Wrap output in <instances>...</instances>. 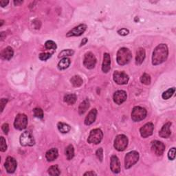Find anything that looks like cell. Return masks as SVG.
Instances as JSON below:
<instances>
[{
    "label": "cell",
    "instance_id": "6da1fadb",
    "mask_svg": "<svg viewBox=\"0 0 176 176\" xmlns=\"http://www.w3.org/2000/svg\"><path fill=\"white\" fill-rule=\"evenodd\" d=\"M169 50L166 44H160L154 50L152 56V64L154 65H160L165 62L168 57Z\"/></svg>",
    "mask_w": 176,
    "mask_h": 176
},
{
    "label": "cell",
    "instance_id": "7a4b0ae2",
    "mask_svg": "<svg viewBox=\"0 0 176 176\" xmlns=\"http://www.w3.org/2000/svg\"><path fill=\"white\" fill-rule=\"evenodd\" d=\"M132 59V55L130 50L126 48H122L118 50L116 56V60L121 65H125L130 62Z\"/></svg>",
    "mask_w": 176,
    "mask_h": 176
},
{
    "label": "cell",
    "instance_id": "3957f363",
    "mask_svg": "<svg viewBox=\"0 0 176 176\" xmlns=\"http://www.w3.org/2000/svg\"><path fill=\"white\" fill-rule=\"evenodd\" d=\"M139 159V153L136 151H132L129 152L125 158V169H130L134 166L138 161Z\"/></svg>",
    "mask_w": 176,
    "mask_h": 176
},
{
    "label": "cell",
    "instance_id": "277c9868",
    "mask_svg": "<svg viewBox=\"0 0 176 176\" xmlns=\"http://www.w3.org/2000/svg\"><path fill=\"white\" fill-rule=\"evenodd\" d=\"M147 116V110L142 107L136 106L132 110L131 119L134 122H139L144 120Z\"/></svg>",
    "mask_w": 176,
    "mask_h": 176
},
{
    "label": "cell",
    "instance_id": "5b68a950",
    "mask_svg": "<svg viewBox=\"0 0 176 176\" xmlns=\"http://www.w3.org/2000/svg\"><path fill=\"white\" fill-rule=\"evenodd\" d=\"M128 145V139L126 136L125 135H118L116 136L114 140V146L115 149L118 152H122L127 148Z\"/></svg>",
    "mask_w": 176,
    "mask_h": 176
},
{
    "label": "cell",
    "instance_id": "8992f818",
    "mask_svg": "<svg viewBox=\"0 0 176 176\" xmlns=\"http://www.w3.org/2000/svg\"><path fill=\"white\" fill-rule=\"evenodd\" d=\"M103 131L99 129H95L91 131L90 136L88 137L87 142L90 144H99L103 139Z\"/></svg>",
    "mask_w": 176,
    "mask_h": 176
},
{
    "label": "cell",
    "instance_id": "52a82bcc",
    "mask_svg": "<svg viewBox=\"0 0 176 176\" xmlns=\"http://www.w3.org/2000/svg\"><path fill=\"white\" fill-rule=\"evenodd\" d=\"M28 125L27 116L24 114H20L15 118L14 127L18 130H23L26 129Z\"/></svg>",
    "mask_w": 176,
    "mask_h": 176
},
{
    "label": "cell",
    "instance_id": "ba28073f",
    "mask_svg": "<svg viewBox=\"0 0 176 176\" xmlns=\"http://www.w3.org/2000/svg\"><path fill=\"white\" fill-rule=\"evenodd\" d=\"M20 141L21 145L24 147L33 146L35 144V141H34L33 135L29 131H24L21 135Z\"/></svg>",
    "mask_w": 176,
    "mask_h": 176
},
{
    "label": "cell",
    "instance_id": "9c48e42d",
    "mask_svg": "<svg viewBox=\"0 0 176 176\" xmlns=\"http://www.w3.org/2000/svg\"><path fill=\"white\" fill-rule=\"evenodd\" d=\"M96 64V56H94V55L92 52H87L86 55H85L84 57V61H83V64L84 66L87 69H93L95 67Z\"/></svg>",
    "mask_w": 176,
    "mask_h": 176
},
{
    "label": "cell",
    "instance_id": "30bf717a",
    "mask_svg": "<svg viewBox=\"0 0 176 176\" xmlns=\"http://www.w3.org/2000/svg\"><path fill=\"white\" fill-rule=\"evenodd\" d=\"M113 78L115 83L118 85H125L128 83L129 77L124 72L116 71L113 74Z\"/></svg>",
    "mask_w": 176,
    "mask_h": 176
},
{
    "label": "cell",
    "instance_id": "8fae6325",
    "mask_svg": "<svg viewBox=\"0 0 176 176\" xmlns=\"http://www.w3.org/2000/svg\"><path fill=\"white\" fill-rule=\"evenodd\" d=\"M17 166V163L16 160L12 157L9 156L6 160L4 166L6 168V170L9 174H12L16 170Z\"/></svg>",
    "mask_w": 176,
    "mask_h": 176
},
{
    "label": "cell",
    "instance_id": "7c38bea8",
    "mask_svg": "<svg viewBox=\"0 0 176 176\" xmlns=\"http://www.w3.org/2000/svg\"><path fill=\"white\" fill-rule=\"evenodd\" d=\"M87 26L86 24H80L78 26L74 28L73 29H72L70 31L66 34V36L68 37H78L81 36V34L84 33L85 31L86 30Z\"/></svg>",
    "mask_w": 176,
    "mask_h": 176
},
{
    "label": "cell",
    "instance_id": "4fadbf2b",
    "mask_svg": "<svg viewBox=\"0 0 176 176\" xmlns=\"http://www.w3.org/2000/svg\"><path fill=\"white\" fill-rule=\"evenodd\" d=\"M152 150L156 156H162L165 150V145L162 142L155 140L152 144Z\"/></svg>",
    "mask_w": 176,
    "mask_h": 176
},
{
    "label": "cell",
    "instance_id": "5bb4252c",
    "mask_svg": "<svg viewBox=\"0 0 176 176\" xmlns=\"http://www.w3.org/2000/svg\"><path fill=\"white\" fill-rule=\"evenodd\" d=\"M153 125L152 122H148V123L145 124L143 127H141L140 130L141 136L145 138L152 136L153 132Z\"/></svg>",
    "mask_w": 176,
    "mask_h": 176
},
{
    "label": "cell",
    "instance_id": "9a60e30c",
    "mask_svg": "<svg viewBox=\"0 0 176 176\" xmlns=\"http://www.w3.org/2000/svg\"><path fill=\"white\" fill-rule=\"evenodd\" d=\"M127 93L123 90H118L114 94V101L117 105H121L127 100Z\"/></svg>",
    "mask_w": 176,
    "mask_h": 176
},
{
    "label": "cell",
    "instance_id": "2e32d148",
    "mask_svg": "<svg viewBox=\"0 0 176 176\" xmlns=\"http://www.w3.org/2000/svg\"><path fill=\"white\" fill-rule=\"evenodd\" d=\"M110 169L114 174H118L121 171V163L120 160L116 156H112L110 163Z\"/></svg>",
    "mask_w": 176,
    "mask_h": 176
},
{
    "label": "cell",
    "instance_id": "e0dca14e",
    "mask_svg": "<svg viewBox=\"0 0 176 176\" xmlns=\"http://www.w3.org/2000/svg\"><path fill=\"white\" fill-rule=\"evenodd\" d=\"M111 68V58L108 53H105L103 56L102 70L104 73H108Z\"/></svg>",
    "mask_w": 176,
    "mask_h": 176
},
{
    "label": "cell",
    "instance_id": "ac0fdd59",
    "mask_svg": "<svg viewBox=\"0 0 176 176\" xmlns=\"http://www.w3.org/2000/svg\"><path fill=\"white\" fill-rule=\"evenodd\" d=\"M171 122H167L162 127L159 132V136L163 138H167L171 136Z\"/></svg>",
    "mask_w": 176,
    "mask_h": 176
},
{
    "label": "cell",
    "instance_id": "d6986e66",
    "mask_svg": "<svg viewBox=\"0 0 176 176\" xmlns=\"http://www.w3.org/2000/svg\"><path fill=\"white\" fill-rule=\"evenodd\" d=\"M97 116V110L96 109H93L89 112V114L86 116L85 119V124L86 125H92L93 122L96 121Z\"/></svg>",
    "mask_w": 176,
    "mask_h": 176
},
{
    "label": "cell",
    "instance_id": "ffe728a7",
    "mask_svg": "<svg viewBox=\"0 0 176 176\" xmlns=\"http://www.w3.org/2000/svg\"><path fill=\"white\" fill-rule=\"evenodd\" d=\"M13 55H14V52L11 47H7V48L2 50V51L1 52L2 58L3 59H4V60H7V61L11 60V59L12 58V56H13Z\"/></svg>",
    "mask_w": 176,
    "mask_h": 176
},
{
    "label": "cell",
    "instance_id": "44dd1931",
    "mask_svg": "<svg viewBox=\"0 0 176 176\" xmlns=\"http://www.w3.org/2000/svg\"><path fill=\"white\" fill-rule=\"evenodd\" d=\"M59 153L58 150L56 148H52L48 150L46 153V158L48 162L54 161L55 160L58 158Z\"/></svg>",
    "mask_w": 176,
    "mask_h": 176
},
{
    "label": "cell",
    "instance_id": "7402d4cb",
    "mask_svg": "<svg viewBox=\"0 0 176 176\" xmlns=\"http://www.w3.org/2000/svg\"><path fill=\"white\" fill-rule=\"evenodd\" d=\"M145 58V50L143 48H139L136 52V63L137 65H140L143 64V61Z\"/></svg>",
    "mask_w": 176,
    "mask_h": 176
},
{
    "label": "cell",
    "instance_id": "603a6c76",
    "mask_svg": "<svg viewBox=\"0 0 176 176\" xmlns=\"http://www.w3.org/2000/svg\"><path fill=\"white\" fill-rule=\"evenodd\" d=\"M90 108V101L88 99L84 100L81 103L79 107H78V114L80 115H83L87 112L88 108Z\"/></svg>",
    "mask_w": 176,
    "mask_h": 176
},
{
    "label": "cell",
    "instance_id": "cb8c5ba5",
    "mask_svg": "<svg viewBox=\"0 0 176 176\" xmlns=\"http://www.w3.org/2000/svg\"><path fill=\"white\" fill-rule=\"evenodd\" d=\"M70 65V60L67 57L63 58L61 60L59 61L58 64V68L60 70H64L67 69Z\"/></svg>",
    "mask_w": 176,
    "mask_h": 176
},
{
    "label": "cell",
    "instance_id": "d4e9b609",
    "mask_svg": "<svg viewBox=\"0 0 176 176\" xmlns=\"http://www.w3.org/2000/svg\"><path fill=\"white\" fill-rule=\"evenodd\" d=\"M64 101L68 105H74L77 101V96L74 94H68L64 96Z\"/></svg>",
    "mask_w": 176,
    "mask_h": 176
},
{
    "label": "cell",
    "instance_id": "484cf974",
    "mask_svg": "<svg viewBox=\"0 0 176 176\" xmlns=\"http://www.w3.org/2000/svg\"><path fill=\"white\" fill-rule=\"evenodd\" d=\"M65 153L66 158H67L68 160H70L74 158V149L73 146H72V144H70V145H68L67 147H66Z\"/></svg>",
    "mask_w": 176,
    "mask_h": 176
},
{
    "label": "cell",
    "instance_id": "4316f807",
    "mask_svg": "<svg viewBox=\"0 0 176 176\" xmlns=\"http://www.w3.org/2000/svg\"><path fill=\"white\" fill-rule=\"evenodd\" d=\"M57 127L59 131L61 132L63 134H66L68 133L69 131H70L71 127L69 125L64 123V122H59L57 125Z\"/></svg>",
    "mask_w": 176,
    "mask_h": 176
},
{
    "label": "cell",
    "instance_id": "83f0119b",
    "mask_svg": "<svg viewBox=\"0 0 176 176\" xmlns=\"http://www.w3.org/2000/svg\"><path fill=\"white\" fill-rule=\"evenodd\" d=\"M70 81H71L72 84L73 85L74 87H77L81 86L83 83V79L79 76H74L73 77H72Z\"/></svg>",
    "mask_w": 176,
    "mask_h": 176
},
{
    "label": "cell",
    "instance_id": "f1b7e54d",
    "mask_svg": "<svg viewBox=\"0 0 176 176\" xmlns=\"http://www.w3.org/2000/svg\"><path fill=\"white\" fill-rule=\"evenodd\" d=\"M175 87H172V88H170V89H169L168 90H166V92H165L162 94V99L165 100H167L169 99H170L171 97L174 95V94L175 93Z\"/></svg>",
    "mask_w": 176,
    "mask_h": 176
},
{
    "label": "cell",
    "instance_id": "f546056e",
    "mask_svg": "<svg viewBox=\"0 0 176 176\" xmlns=\"http://www.w3.org/2000/svg\"><path fill=\"white\" fill-rule=\"evenodd\" d=\"M48 174L50 175H60V171H59V166L57 165L52 166L48 169Z\"/></svg>",
    "mask_w": 176,
    "mask_h": 176
},
{
    "label": "cell",
    "instance_id": "4dcf8cb0",
    "mask_svg": "<svg viewBox=\"0 0 176 176\" xmlns=\"http://www.w3.org/2000/svg\"><path fill=\"white\" fill-rule=\"evenodd\" d=\"M140 81L141 83L146 85V86H149L151 83V77L148 74L144 73L142 77H140Z\"/></svg>",
    "mask_w": 176,
    "mask_h": 176
},
{
    "label": "cell",
    "instance_id": "1f68e13d",
    "mask_svg": "<svg viewBox=\"0 0 176 176\" xmlns=\"http://www.w3.org/2000/svg\"><path fill=\"white\" fill-rule=\"evenodd\" d=\"M74 51L72 50H70V49H68V50H64V51H62L61 52H60V54H59V57L60 58V57H66V56H72V55L74 54Z\"/></svg>",
    "mask_w": 176,
    "mask_h": 176
},
{
    "label": "cell",
    "instance_id": "d6a6232c",
    "mask_svg": "<svg viewBox=\"0 0 176 176\" xmlns=\"http://www.w3.org/2000/svg\"><path fill=\"white\" fill-rule=\"evenodd\" d=\"M33 113H34V115L35 117L38 118H43V110L41 109V108H34L33 109Z\"/></svg>",
    "mask_w": 176,
    "mask_h": 176
},
{
    "label": "cell",
    "instance_id": "836d02e7",
    "mask_svg": "<svg viewBox=\"0 0 176 176\" xmlns=\"http://www.w3.org/2000/svg\"><path fill=\"white\" fill-rule=\"evenodd\" d=\"M45 47L48 50H55L56 48V45L53 41H47L45 43Z\"/></svg>",
    "mask_w": 176,
    "mask_h": 176
},
{
    "label": "cell",
    "instance_id": "e575fe53",
    "mask_svg": "<svg viewBox=\"0 0 176 176\" xmlns=\"http://www.w3.org/2000/svg\"><path fill=\"white\" fill-rule=\"evenodd\" d=\"M7 149V145H6V140L4 137H1V140H0V150L2 152H4Z\"/></svg>",
    "mask_w": 176,
    "mask_h": 176
},
{
    "label": "cell",
    "instance_id": "d590c367",
    "mask_svg": "<svg viewBox=\"0 0 176 176\" xmlns=\"http://www.w3.org/2000/svg\"><path fill=\"white\" fill-rule=\"evenodd\" d=\"M168 158L170 160H175V147H173L168 153Z\"/></svg>",
    "mask_w": 176,
    "mask_h": 176
},
{
    "label": "cell",
    "instance_id": "8d00e7d4",
    "mask_svg": "<svg viewBox=\"0 0 176 176\" xmlns=\"http://www.w3.org/2000/svg\"><path fill=\"white\" fill-rule=\"evenodd\" d=\"M51 56L52 55L50 54V53H41L39 55V59L42 61H46L51 57Z\"/></svg>",
    "mask_w": 176,
    "mask_h": 176
},
{
    "label": "cell",
    "instance_id": "74e56055",
    "mask_svg": "<svg viewBox=\"0 0 176 176\" xmlns=\"http://www.w3.org/2000/svg\"><path fill=\"white\" fill-rule=\"evenodd\" d=\"M96 156L97 158H99V160H100V162L103 161V150L102 148H100L99 149H98L96 151Z\"/></svg>",
    "mask_w": 176,
    "mask_h": 176
},
{
    "label": "cell",
    "instance_id": "f35d334b",
    "mask_svg": "<svg viewBox=\"0 0 176 176\" xmlns=\"http://www.w3.org/2000/svg\"><path fill=\"white\" fill-rule=\"evenodd\" d=\"M129 30L127 29H126V28H122V29L121 30H119L118 31V33L120 34V35H122V36H125V35H127V34H129Z\"/></svg>",
    "mask_w": 176,
    "mask_h": 176
},
{
    "label": "cell",
    "instance_id": "ab89813d",
    "mask_svg": "<svg viewBox=\"0 0 176 176\" xmlns=\"http://www.w3.org/2000/svg\"><path fill=\"white\" fill-rule=\"evenodd\" d=\"M2 128L3 131H4V133L5 134H8V131H9V125H8V124L4 123V125H2Z\"/></svg>",
    "mask_w": 176,
    "mask_h": 176
},
{
    "label": "cell",
    "instance_id": "60d3db41",
    "mask_svg": "<svg viewBox=\"0 0 176 176\" xmlns=\"http://www.w3.org/2000/svg\"><path fill=\"white\" fill-rule=\"evenodd\" d=\"M7 102H8V100L6 99H1V101H0V105H1V107H2V110H1L2 112H3V110H4V107H5L6 103H7Z\"/></svg>",
    "mask_w": 176,
    "mask_h": 176
},
{
    "label": "cell",
    "instance_id": "b9f144b4",
    "mask_svg": "<svg viewBox=\"0 0 176 176\" xmlns=\"http://www.w3.org/2000/svg\"><path fill=\"white\" fill-rule=\"evenodd\" d=\"M9 3L8 1H5V0H1L0 1V5L2 6V7H5L8 5V4Z\"/></svg>",
    "mask_w": 176,
    "mask_h": 176
},
{
    "label": "cell",
    "instance_id": "7bdbcfd3",
    "mask_svg": "<svg viewBox=\"0 0 176 176\" xmlns=\"http://www.w3.org/2000/svg\"><path fill=\"white\" fill-rule=\"evenodd\" d=\"M96 175V173H94V171H89V172H87L86 174H84V175Z\"/></svg>",
    "mask_w": 176,
    "mask_h": 176
},
{
    "label": "cell",
    "instance_id": "ee69618b",
    "mask_svg": "<svg viewBox=\"0 0 176 176\" xmlns=\"http://www.w3.org/2000/svg\"><path fill=\"white\" fill-rule=\"evenodd\" d=\"M87 38H84V39H83V41H82V42H81V46H82L85 45V44H86V43H87Z\"/></svg>",
    "mask_w": 176,
    "mask_h": 176
},
{
    "label": "cell",
    "instance_id": "f6af8a7d",
    "mask_svg": "<svg viewBox=\"0 0 176 176\" xmlns=\"http://www.w3.org/2000/svg\"><path fill=\"white\" fill-rule=\"evenodd\" d=\"M22 3H23V1H14V4L16 6L20 5L22 4Z\"/></svg>",
    "mask_w": 176,
    "mask_h": 176
},
{
    "label": "cell",
    "instance_id": "bcb514c9",
    "mask_svg": "<svg viewBox=\"0 0 176 176\" xmlns=\"http://www.w3.org/2000/svg\"><path fill=\"white\" fill-rule=\"evenodd\" d=\"M1 22H2V24H1V25H0V26H2V24H3V23H4V21L2 20V21H1Z\"/></svg>",
    "mask_w": 176,
    "mask_h": 176
}]
</instances>
